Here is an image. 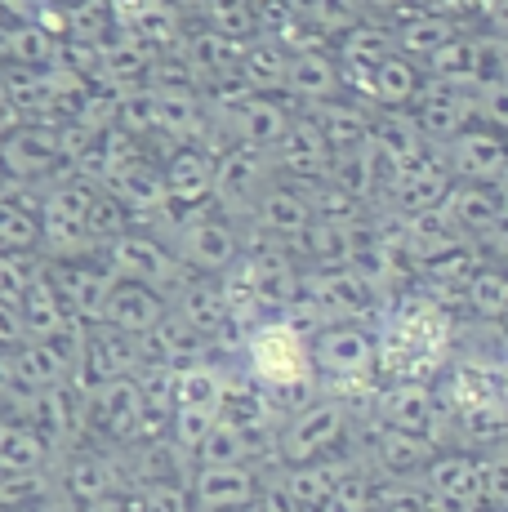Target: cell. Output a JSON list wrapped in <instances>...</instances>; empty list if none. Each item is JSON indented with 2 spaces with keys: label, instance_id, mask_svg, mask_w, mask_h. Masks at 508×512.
Returning a JSON list of instances; mask_svg holds the SVG:
<instances>
[{
  "label": "cell",
  "instance_id": "cell-1",
  "mask_svg": "<svg viewBox=\"0 0 508 512\" xmlns=\"http://www.w3.org/2000/svg\"><path fill=\"white\" fill-rule=\"evenodd\" d=\"M246 366L250 383L263 388L272 401L277 397H295L299 388H312V357H308V339L295 334L281 317L272 321H254L246 334Z\"/></svg>",
  "mask_w": 508,
  "mask_h": 512
},
{
  "label": "cell",
  "instance_id": "cell-2",
  "mask_svg": "<svg viewBox=\"0 0 508 512\" xmlns=\"http://www.w3.org/2000/svg\"><path fill=\"white\" fill-rule=\"evenodd\" d=\"M348 423H353V410H348L339 397H326V392L308 397L304 406H295L286 419H281V432H277L281 468L330 459L348 441Z\"/></svg>",
  "mask_w": 508,
  "mask_h": 512
},
{
  "label": "cell",
  "instance_id": "cell-3",
  "mask_svg": "<svg viewBox=\"0 0 508 512\" xmlns=\"http://www.w3.org/2000/svg\"><path fill=\"white\" fill-rule=\"evenodd\" d=\"M299 294L321 312L326 321H366L379 312V285L361 268H312L299 272Z\"/></svg>",
  "mask_w": 508,
  "mask_h": 512
},
{
  "label": "cell",
  "instance_id": "cell-4",
  "mask_svg": "<svg viewBox=\"0 0 508 512\" xmlns=\"http://www.w3.org/2000/svg\"><path fill=\"white\" fill-rule=\"evenodd\" d=\"M419 481L433 495V512H491L486 508L482 455H473V450H433Z\"/></svg>",
  "mask_w": 508,
  "mask_h": 512
},
{
  "label": "cell",
  "instance_id": "cell-5",
  "mask_svg": "<svg viewBox=\"0 0 508 512\" xmlns=\"http://www.w3.org/2000/svg\"><path fill=\"white\" fill-rule=\"evenodd\" d=\"M375 423L406 432V437H419V441H428V446L437 450L446 410H442V401H437L433 383H410V379H402V383H388V388H379V397H375Z\"/></svg>",
  "mask_w": 508,
  "mask_h": 512
},
{
  "label": "cell",
  "instance_id": "cell-6",
  "mask_svg": "<svg viewBox=\"0 0 508 512\" xmlns=\"http://www.w3.org/2000/svg\"><path fill=\"white\" fill-rule=\"evenodd\" d=\"M112 272L121 281L148 285L156 294H179L188 285V268L179 263V254L170 245L152 241V236H112Z\"/></svg>",
  "mask_w": 508,
  "mask_h": 512
},
{
  "label": "cell",
  "instance_id": "cell-7",
  "mask_svg": "<svg viewBox=\"0 0 508 512\" xmlns=\"http://www.w3.org/2000/svg\"><path fill=\"white\" fill-rule=\"evenodd\" d=\"M442 165L451 174V183H477V187H495L508 174V134H495L486 125H473L459 139L442 147Z\"/></svg>",
  "mask_w": 508,
  "mask_h": 512
},
{
  "label": "cell",
  "instance_id": "cell-8",
  "mask_svg": "<svg viewBox=\"0 0 508 512\" xmlns=\"http://www.w3.org/2000/svg\"><path fill=\"white\" fill-rule=\"evenodd\" d=\"M415 130L424 134L428 147H446L451 139H459L464 130L477 125V112H473V90L464 85H442V81H428V90L419 94L415 112H410Z\"/></svg>",
  "mask_w": 508,
  "mask_h": 512
},
{
  "label": "cell",
  "instance_id": "cell-9",
  "mask_svg": "<svg viewBox=\"0 0 508 512\" xmlns=\"http://www.w3.org/2000/svg\"><path fill=\"white\" fill-rule=\"evenodd\" d=\"M254 223H259L263 236H277V250H295L304 241V232L312 228V201L304 183H268L254 201Z\"/></svg>",
  "mask_w": 508,
  "mask_h": 512
},
{
  "label": "cell",
  "instance_id": "cell-10",
  "mask_svg": "<svg viewBox=\"0 0 508 512\" xmlns=\"http://www.w3.org/2000/svg\"><path fill=\"white\" fill-rule=\"evenodd\" d=\"M237 259H241V236L228 219H210V214H201V219H188L179 228V263L188 272L197 268V272L223 277Z\"/></svg>",
  "mask_w": 508,
  "mask_h": 512
},
{
  "label": "cell",
  "instance_id": "cell-11",
  "mask_svg": "<svg viewBox=\"0 0 508 512\" xmlns=\"http://www.w3.org/2000/svg\"><path fill=\"white\" fill-rule=\"evenodd\" d=\"M263 477L250 464L241 468H197L188 481L192 512H246L259 504Z\"/></svg>",
  "mask_w": 508,
  "mask_h": 512
},
{
  "label": "cell",
  "instance_id": "cell-12",
  "mask_svg": "<svg viewBox=\"0 0 508 512\" xmlns=\"http://www.w3.org/2000/svg\"><path fill=\"white\" fill-rule=\"evenodd\" d=\"M165 317H170V299H165V294L148 290V285L121 281V277H116V285L107 290L103 312H99L103 326H112L121 334H134V339H148Z\"/></svg>",
  "mask_w": 508,
  "mask_h": 512
},
{
  "label": "cell",
  "instance_id": "cell-13",
  "mask_svg": "<svg viewBox=\"0 0 508 512\" xmlns=\"http://www.w3.org/2000/svg\"><path fill=\"white\" fill-rule=\"evenodd\" d=\"M357 90L366 94V103H375L379 112H415L419 94L428 90V72L406 54H393L388 63H379L375 72H366L357 81Z\"/></svg>",
  "mask_w": 508,
  "mask_h": 512
},
{
  "label": "cell",
  "instance_id": "cell-14",
  "mask_svg": "<svg viewBox=\"0 0 508 512\" xmlns=\"http://www.w3.org/2000/svg\"><path fill=\"white\" fill-rule=\"evenodd\" d=\"M286 94L299 103V112H308V107L330 103V98L348 94L344 90V67H339L335 49H330V45H321V49H295V58H290Z\"/></svg>",
  "mask_w": 508,
  "mask_h": 512
},
{
  "label": "cell",
  "instance_id": "cell-15",
  "mask_svg": "<svg viewBox=\"0 0 508 512\" xmlns=\"http://www.w3.org/2000/svg\"><path fill=\"white\" fill-rule=\"evenodd\" d=\"M312 125L321 130V139L330 143V152H348V147L370 143V125H375V112L366 107V98H330V103L308 107Z\"/></svg>",
  "mask_w": 508,
  "mask_h": 512
},
{
  "label": "cell",
  "instance_id": "cell-16",
  "mask_svg": "<svg viewBox=\"0 0 508 512\" xmlns=\"http://www.w3.org/2000/svg\"><path fill=\"white\" fill-rule=\"evenodd\" d=\"M268 187V161H263L259 147L241 143L237 152H228L219 165H214V196L223 205H241V210H254L259 192Z\"/></svg>",
  "mask_w": 508,
  "mask_h": 512
},
{
  "label": "cell",
  "instance_id": "cell-17",
  "mask_svg": "<svg viewBox=\"0 0 508 512\" xmlns=\"http://www.w3.org/2000/svg\"><path fill=\"white\" fill-rule=\"evenodd\" d=\"M174 317L183 326H192L205 343L219 339L223 330L232 326V308H228V294H223L219 281H188L179 294H174Z\"/></svg>",
  "mask_w": 508,
  "mask_h": 512
},
{
  "label": "cell",
  "instance_id": "cell-18",
  "mask_svg": "<svg viewBox=\"0 0 508 512\" xmlns=\"http://www.w3.org/2000/svg\"><path fill=\"white\" fill-rule=\"evenodd\" d=\"M94 410H99V423L107 437L116 441H130L143 432L148 423V406H143V392L134 379H112L94 388Z\"/></svg>",
  "mask_w": 508,
  "mask_h": 512
},
{
  "label": "cell",
  "instance_id": "cell-19",
  "mask_svg": "<svg viewBox=\"0 0 508 512\" xmlns=\"http://www.w3.org/2000/svg\"><path fill=\"white\" fill-rule=\"evenodd\" d=\"M370 459H375V468L384 472V477L415 481L428 459H433V446L419 437H406V432H397V428L375 423V428H370Z\"/></svg>",
  "mask_w": 508,
  "mask_h": 512
},
{
  "label": "cell",
  "instance_id": "cell-20",
  "mask_svg": "<svg viewBox=\"0 0 508 512\" xmlns=\"http://www.w3.org/2000/svg\"><path fill=\"white\" fill-rule=\"evenodd\" d=\"M290 58H295V49H290L286 41H277V36H263V41H254L241 49V58H237V72H241V81H246V90L250 94H277V90H286V81H290Z\"/></svg>",
  "mask_w": 508,
  "mask_h": 512
},
{
  "label": "cell",
  "instance_id": "cell-21",
  "mask_svg": "<svg viewBox=\"0 0 508 512\" xmlns=\"http://www.w3.org/2000/svg\"><path fill=\"white\" fill-rule=\"evenodd\" d=\"M442 210L451 214V223L473 241L486 236L491 228H500V205H495V187H477V183H455L446 192Z\"/></svg>",
  "mask_w": 508,
  "mask_h": 512
},
{
  "label": "cell",
  "instance_id": "cell-22",
  "mask_svg": "<svg viewBox=\"0 0 508 512\" xmlns=\"http://www.w3.org/2000/svg\"><path fill=\"white\" fill-rule=\"evenodd\" d=\"M290 121L295 116L277 103V98H263V94H250L237 112V134L246 147H259V152H272L281 139H286Z\"/></svg>",
  "mask_w": 508,
  "mask_h": 512
},
{
  "label": "cell",
  "instance_id": "cell-23",
  "mask_svg": "<svg viewBox=\"0 0 508 512\" xmlns=\"http://www.w3.org/2000/svg\"><path fill=\"white\" fill-rule=\"evenodd\" d=\"M63 486H67V495L76 499V504H94V499H112V495H125V481L116 477V468L107 464L103 455H81V459H72V468H67V477H63Z\"/></svg>",
  "mask_w": 508,
  "mask_h": 512
},
{
  "label": "cell",
  "instance_id": "cell-24",
  "mask_svg": "<svg viewBox=\"0 0 508 512\" xmlns=\"http://www.w3.org/2000/svg\"><path fill=\"white\" fill-rule=\"evenodd\" d=\"M504 308H508V272L495 268V263H477L464 281V312L491 326Z\"/></svg>",
  "mask_w": 508,
  "mask_h": 512
},
{
  "label": "cell",
  "instance_id": "cell-25",
  "mask_svg": "<svg viewBox=\"0 0 508 512\" xmlns=\"http://www.w3.org/2000/svg\"><path fill=\"white\" fill-rule=\"evenodd\" d=\"M192 459H197V468H241V464H250L254 459V446L232 419H219L210 428V437L197 446V455Z\"/></svg>",
  "mask_w": 508,
  "mask_h": 512
},
{
  "label": "cell",
  "instance_id": "cell-26",
  "mask_svg": "<svg viewBox=\"0 0 508 512\" xmlns=\"http://www.w3.org/2000/svg\"><path fill=\"white\" fill-rule=\"evenodd\" d=\"M45 441L36 437L27 423H0V472H18V477H32L45 464Z\"/></svg>",
  "mask_w": 508,
  "mask_h": 512
},
{
  "label": "cell",
  "instance_id": "cell-27",
  "mask_svg": "<svg viewBox=\"0 0 508 512\" xmlns=\"http://www.w3.org/2000/svg\"><path fill=\"white\" fill-rule=\"evenodd\" d=\"M165 187H170V196H179V201H201V196L214 192V165L205 161L201 152H183L179 161L170 165V174H165Z\"/></svg>",
  "mask_w": 508,
  "mask_h": 512
},
{
  "label": "cell",
  "instance_id": "cell-28",
  "mask_svg": "<svg viewBox=\"0 0 508 512\" xmlns=\"http://www.w3.org/2000/svg\"><path fill=\"white\" fill-rule=\"evenodd\" d=\"M205 18H210V32L223 41H246L259 32L254 0H205Z\"/></svg>",
  "mask_w": 508,
  "mask_h": 512
},
{
  "label": "cell",
  "instance_id": "cell-29",
  "mask_svg": "<svg viewBox=\"0 0 508 512\" xmlns=\"http://www.w3.org/2000/svg\"><path fill=\"white\" fill-rule=\"evenodd\" d=\"M473 112H477V125H486V130H495V134H508V72H495L477 85Z\"/></svg>",
  "mask_w": 508,
  "mask_h": 512
},
{
  "label": "cell",
  "instance_id": "cell-30",
  "mask_svg": "<svg viewBox=\"0 0 508 512\" xmlns=\"http://www.w3.org/2000/svg\"><path fill=\"white\" fill-rule=\"evenodd\" d=\"M482 472H486V508L504 512L508 508V450L482 455Z\"/></svg>",
  "mask_w": 508,
  "mask_h": 512
},
{
  "label": "cell",
  "instance_id": "cell-31",
  "mask_svg": "<svg viewBox=\"0 0 508 512\" xmlns=\"http://www.w3.org/2000/svg\"><path fill=\"white\" fill-rule=\"evenodd\" d=\"M482 250H486V259H491L495 268L508 272V223H500V228H491L482 236Z\"/></svg>",
  "mask_w": 508,
  "mask_h": 512
},
{
  "label": "cell",
  "instance_id": "cell-32",
  "mask_svg": "<svg viewBox=\"0 0 508 512\" xmlns=\"http://www.w3.org/2000/svg\"><path fill=\"white\" fill-rule=\"evenodd\" d=\"M482 18H486V27H491L500 41H508V0H486Z\"/></svg>",
  "mask_w": 508,
  "mask_h": 512
},
{
  "label": "cell",
  "instance_id": "cell-33",
  "mask_svg": "<svg viewBox=\"0 0 508 512\" xmlns=\"http://www.w3.org/2000/svg\"><path fill=\"white\" fill-rule=\"evenodd\" d=\"M76 512H125V499H121V495H112V499H94V504H85V508H76Z\"/></svg>",
  "mask_w": 508,
  "mask_h": 512
},
{
  "label": "cell",
  "instance_id": "cell-34",
  "mask_svg": "<svg viewBox=\"0 0 508 512\" xmlns=\"http://www.w3.org/2000/svg\"><path fill=\"white\" fill-rule=\"evenodd\" d=\"M370 5H375V9H388V14H406L415 0H366V9H370Z\"/></svg>",
  "mask_w": 508,
  "mask_h": 512
},
{
  "label": "cell",
  "instance_id": "cell-35",
  "mask_svg": "<svg viewBox=\"0 0 508 512\" xmlns=\"http://www.w3.org/2000/svg\"><path fill=\"white\" fill-rule=\"evenodd\" d=\"M495 205H500V223H508V174L495 183Z\"/></svg>",
  "mask_w": 508,
  "mask_h": 512
},
{
  "label": "cell",
  "instance_id": "cell-36",
  "mask_svg": "<svg viewBox=\"0 0 508 512\" xmlns=\"http://www.w3.org/2000/svg\"><path fill=\"white\" fill-rule=\"evenodd\" d=\"M504 392H508V357H504Z\"/></svg>",
  "mask_w": 508,
  "mask_h": 512
},
{
  "label": "cell",
  "instance_id": "cell-37",
  "mask_svg": "<svg viewBox=\"0 0 508 512\" xmlns=\"http://www.w3.org/2000/svg\"><path fill=\"white\" fill-rule=\"evenodd\" d=\"M504 512H508V508H504Z\"/></svg>",
  "mask_w": 508,
  "mask_h": 512
}]
</instances>
